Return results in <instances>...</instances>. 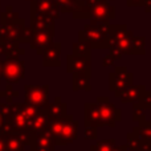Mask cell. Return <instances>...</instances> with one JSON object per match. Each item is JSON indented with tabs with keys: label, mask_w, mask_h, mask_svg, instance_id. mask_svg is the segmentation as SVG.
<instances>
[{
	"label": "cell",
	"mask_w": 151,
	"mask_h": 151,
	"mask_svg": "<svg viewBox=\"0 0 151 151\" xmlns=\"http://www.w3.org/2000/svg\"><path fill=\"white\" fill-rule=\"evenodd\" d=\"M113 25L110 23L90 21L78 33V41H82L90 49H107L109 37L111 35Z\"/></svg>",
	"instance_id": "1"
},
{
	"label": "cell",
	"mask_w": 151,
	"mask_h": 151,
	"mask_svg": "<svg viewBox=\"0 0 151 151\" xmlns=\"http://www.w3.org/2000/svg\"><path fill=\"white\" fill-rule=\"evenodd\" d=\"M135 35L133 31H129L126 24H114L111 35L109 37L107 50L119 60L123 55H135V44H134Z\"/></svg>",
	"instance_id": "2"
},
{
	"label": "cell",
	"mask_w": 151,
	"mask_h": 151,
	"mask_svg": "<svg viewBox=\"0 0 151 151\" xmlns=\"http://www.w3.org/2000/svg\"><path fill=\"white\" fill-rule=\"evenodd\" d=\"M25 76V65L24 61L19 58H4L3 60V77L8 85L23 80Z\"/></svg>",
	"instance_id": "3"
},
{
	"label": "cell",
	"mask_w": 151,
	"mask_h": 151,
	"mask_svg": "<svg viewBox=\"0 0 151 151\" xmlns=\"http://www.w3.org/2000/svg\"><path fill=\"white\" fill-rule=\"evenodd\" d=\"M133 83V73L127 70L126 66H115L114 72L109 76V86L111 90L122 91Z\"/></svg>",
	"instance_id": "4"
},
{
	"label": "cell",
	"mask_w": 151,
	"mask_h": 151,
	"mask_svg": "<svg viewBox=\"0 0 151 151\" xmlns=\"http://www.w3.org/2000/svg\"><path fill=\"white\" fill-rule=\"evenodd\" d=\"M90 21H99V23H110V20L115 17V8L110 4V1L101 0L91 8H89Z\"/></svg>",
	"instance_id": "5"
},
{
	"label": "cell",
	"mask_w": 151,
	"mask_h": 151,
	"mask_svg": "<svg viewBox=\"0 0 151 151\" xmlns=\"http://www.w3.org/2000/svg\"><path fill=\"white\" fill-rule=\"evenodd\" d=\"M33 16H47L53 20H57L60 11L55 0H35L31 3V17Z\"/></svg>",
	"instance_id": "6"
},
{
	"label": "cell",
	"mask_w": 151,
	"mask_h": 151,
	"mask_svg": "<svg viewBox=\"0 0 151 151\" xmlns=\"http://www.w3.org/2000/svg\"><path fill=\"white\" fill-rule=\"evenodd\" d=\"M53 39H55V31H33V36L29 44L36 50L37 55L41 56L42 52L55 42Z\"/></svg>",
	"instance_id": "7"
},
{
	"label": "cell",
	"mask_w": 151,
	"mask_h": 151,
	"mask_svg": "<svg viewBox=\"0 0 151 151\" xmlns=\"http://www.w3.org/2000/svg\"><path fill=\"white\" fill-rule=\"evenodd\" d=\"M25 98L32 105H42L48 98V86H25Z\"/></svg>",
	"instance_id": "8"
},
{
	"label": "cell",
	"mask_w": 151,
	"mask_h": 151,
	"mask_svg": "<svg viewBox=\"0 0 151 151\" xmlns=\"http://www.w3.org/2000/svg\"><path fill=\"white\" fill-rule=\"evenodd\" d=\"M91 66L90 57H81V56L68 55L66 56V70L69 73H80L89 70Z\"/></svg>",
	"instance_id": "9"
},
{
	"label": "cell",
	"mask_w": 151,
	"mask_h": 151,
	"mask_svg": "<svg viewBox=\"0 0 151 151\" xmlns=\"http://www.w3.org/2000/svg\"><path fill=\"white\" fill-rule=\"evenodd\" d=\"M24 28H25V21L21 17L5 25V41H12V42H19L20 44Z\"/></svg>",
	"instance_id": "10"
},
{
	"label": "cell",
	"mask_w": 151,
	"mask_h": 151,
	"mask_svg": "<svg viewBox=\"0 0 151 151\" xmlns=\"http://www.w3.org/2000/svg\"><path fill=\"white\" fill-rule=\"evenodd\" d=\"M42 65L44 66H60V56H61V44L53 42L50 47L42 52Z\"/></svg>",
	"instance_id": "11"
},
{
	"label": "cell",
	"mask_w": 151,
	"mask_h": 151,
	"mask_svg": "<svg viewBox=\"0 0 151 151\" xmlns=\"http://www.w3.org/2000/svg\"><path fill=\"white\" fill-rule=\"evenodd\" d=\"M25 50L20 48L19 42L1 41V57L4 58H19L23 56Z\"/></svg>",
	"instance_id": "12"
},
{
	"label": "cell",
	"mask_w": 151,
	"mask_h": 151,
	"mask_svg": "<svg viewBox=\"0 0 151 151\" xmlns=\"http://www.w3.org/2000/svg\"><path fill=\"white\" fill-rule=\"evenodd\" d=\"M146 91V88L143 85H139V86H129L126 88L125 90L122 91H117L115 96L121 97L123 102H129V101H135V99L141 98L142 94Z\"/></svg>",
	"instance_id": "13"
},
{
	"label": "cell",
	"mask_w": 151,
	"mask_h": 151,
	"mask_svg": "<svg viewBox=\"0 0 151 151\" xmlns=\"http://www.w3.org/2000/svg\"><path fill=\"white\" fill-rule=\"evenodd\" d=\"M56 5H57L60 12L65 13H74L81 11L85 7L83 0H55Z\"/></svg>",
	"instance_id": "14"
},
{
	"label": "cell",
	"mask_w": 151,
	"mask_h": 151,
	"mask_svg": "<svg viewBox=\"0 0 151 151\" xmlns=\"http://www.w3.org/2000/svg\"><path fill=\"white\" fill-rule=\"evenodd\" d=\"M31 28L33 31H55V20L47 16L31 17Z\"/></svg>",
	"instance_id": "15"
},
{
	"label": "cell",
	"mask_w": 151,
	"mask_h": 151,
	"mask_svg": "<svg viewBox=\"0 0 151 151\" xmlns=\"http://www.w3.org/2000/svg\"><path fill=\"white\" fill-rule=\"evenodd\" d=\"M90 69L80 73H73V89L74 90H90Z\"/></svg>",
	"instance_id": "16"
},
{
	"label": "cell",
	"mask_w": 151,
	"mask_h": 151,
	"mask_svg": "<svg viewBox=\"0 0 151 151\" xmlns=\"http://www.w3.org/2000/svg\"><path fill=\"white\" fill-rule=\"evenodd\" d=\"M90 48L82 41H76L72 45V55L81 56V57H91Z\"/></svg>",
	"instance_id": "17"
},
{
	"label": "cell",
	"mask_w": 151,
	"mask_h": 151,
	"mask_svg": "<svg viewBox=\"0 0 151 151\" xmlns=\"http://www.w3.org/2000/svg\"><path fill=\"white\" fill-rule=\"evenodd\" d=\"M19 17H20L19 13L16 12V11H13V8L11 7V5H8V7L5 8V11H1V12H0V24L7 25V24L17 20Z\"/></svg>",
	"instance_id": "18"
},
{
	"label": "cell",
	"mask_w": 151,
	"mask_h": 151,
	"mask_svg": "<svg viewBox=\"0 0 151 151\" xmlns=\"http://www.w3.org/2000/svg\"><path fill=\"white\" fill-rule=\"evenodd\" d=\"M32 36H33V29L31 28V25L24 28L23 31V37H21V42H31L32 40Z\"/></svg>",
	"instance_id": "19"
},
{
	"label": "cell",
	"mask_w": 151,
	"mask_h": 151,
	"mask_svg": "<svg viewBox=\"0 0 151 151\" xmlns=\"http://www.w3.org/2000/svg\"><path fill=\"white\" fill-rule=\"evenodd\" d=\"M115 60H118L117 57H115L114 55H113V53H107L106 56H104V58H102V65L104 66H111V65H114V61Z\"/></svg>",
	"instance_id": "20"
},
{
	"label": "cell",
	"mask_w": 151,
	"mask_h": 151,
	"mask_svg": "<svg viewBox=\"0 0 151 151\" xmlns=\"http://www.w3.org/2000/svg\"><path fill=\"white\" fill-rule=\"evenodd\" d=\"M143 105V106L146 107H150L151 106V91H145L143 94H142L141 97V106Z\"/></svg>",
	"instance_id": "21"
},
{
	"label": "cell",
	"mask_w": 151,
	"mask_h": 151,
	"mask_svg": "<svg viewBox=\"0 0 151 151\" xmlns=\"http://www.w3.org/2000/svg\"><path fill=\"white\" fill-rule=\"evenodd\" d=\"M127 7H142L143 5V0H126Z\"/></svg>",
	"instance_id": "22"
},
{
	"label": "cell",
	"mask_w": 151,
	"mask_h": 151,
	"mask_svg": "<svg viewBox=\"0 0 151 151\" xmlns=\"http://www.w3.org/2000/svg\"><path fill=\"white\" fill-rule=\"evenodd\" d=\"M143 8L146 13H151V0H143Z\"/></svg>",
	"instance_id": "23"
},
{
	"label": "cell",
	"mask_w": 151,
	"mask_h": 151,
	"mask_svg": "<svg viewBox=\"0 0 151 151\" xmlns=\"http://www.w3.org/2000/svg\"><path fill=\"white\" fill-rule=\"evenodd\" d=\"M3 78V60L0 58V81H1Z\"/></svg>",
	"instance_id": "24"
},
{
	"label": "cell",
	"mask_w": 151,
	"mask_h": 151,
	"mask_svg": "<svg viewBox=\"0 0 151 151\" xmlns=\"http://www.w3.org/2000/svg\"><path fill=\"white\" fill-rule=\"evenodd\" d=\"M0 12H1V0H0Z\"/></svg>",
	"instance_id": "25"
},
{
	"label": "cell",
	"mask_w": 151,
	"mask_h": 151,
	"mask_svg": "<svg viewBox=\"0 0 151 151\" xmlns=\"http://www.w3.org/2000/svg\"><path fill=\"white\" fill-rule=\"evenodd\" d=\"M0 125H1V115H0Z\"/></svg>",
	"instance_id": "26"
},
{
	"label": "cell",
	"mask_w": 151,
	"mask_h": 151,
	"mask_svg": "<svg viewBox=\"0 0 151 151\" xmlns=\"http://www.w3.org/2000/svg\"><path fill=\"white\" fill-rule=\"evenodd\" d=\"M27 1H31L32 3V1H35V0H27Z\"/></svg>",
	"instance_id": "27"
},
{
	"label": "cell",
	"mask_w": 151,
	"mask_h": 151,
	"mask_svg": "<svg viewBox=\"0 0 151 151\" xmlns=\"http://www.w3.org/2000/svg\"><path fill=\"white\" fill-rule=\"evenodd\" d=\"M106 1H113V0H106Z\"/></svg>",
	"instance_id": "28"
}]
</instances>
